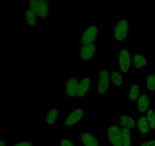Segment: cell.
<instances>
[{"instance_id": "7c38bea8", "label": "cell", "mask_w": 155, "mask_h": 146, "mask_svg": "<svg viewBox=\"0 0 155 146\" xmlns=\"http://www.w3.org/2000/svg\"><path fill=\"white\" fill-rule=\"evenodd\" d=\"M61 111L57 106L49 108L44 114L43 123L46 127H54L58 123Z\"/></svg>"}, {"instance_id": "ac0fdd59", "label": "cell", "mask_w": 155, "mask_h": 146, "mask_svg": "<svg viewBox=\"0 0 155 146\" xmlns=\"http://www.w3.org/2000/svg\"><path fill=\"white\" fill-rule=\"evenodd\" d=\"M141 85L137 82L133 83L129 88L127 93V102L128 103H136L138 98L142 94Z\"/></svg>"}, {"instance_id": "8992f818", "label": "cell", "mask_w": 155, "mask_h": 146, "mask_svg": "<svg viewBox=\"0 0 155 146\" xmlns=\"http://www.w3.org/2000/svg\"><path fill=\"white\" fill-rule=\"evenodd\" d=\"M87 113V108L77 107L69 113L63 120V125L64 126L74 127L80 124Z\"/></svg>"}, {"instance_id": "9a60e30c", "label": "cell", "mask_w": 155, "mask_h": 146, "mask_svg": "<svg viewBox=\"0 0 155 146\" xmlns=\"http://www.w3.org/2000/svg\"><path fill=\"white\" fill-rule=\"evenodd\" d=\"M133 62L136 72H141L148 68L150 64V59L143 53H136L133 55Z\"/></svg>"}, {"instance_id": "30bf717a", "label": "cell", "mask_w": 155, "mask_h": 146, "mask_svg": "<svg viewBox=\"0 0 155 146\" xmlns=\"http://www.w3.org/2000/svg\"><path fill=\"white\" fill-rule=\"evenodd\" d=\"M151 100L149 93L146 91H142L141 95L136 102V112L138 115H143L151 107Z\"/></svg>"}, {"instance_id": "83f0119b", "label": "cell", "mask_w": 155, "mask_h": 146, "mask_svg": "<svg viewBox=\"0 0 155 146\" xmlns=\"http://www.w3.org/2000/svg\"><path fill=\"white\" fill-rule=\"evenodd\" d=\"M154 132H155V127H154Z\"/></svg>"}, {"instance_id": "5b68a950", "label": "cell", "mask_w": 155, "mask_h": 146, "mask_svg": "<svg viewBox=\"0 0 155 146\" xmlns=\"http://www.w3.org/2000/svg\"><path fill=\"white\" fill-rule=\"evenodd\" d=\"M101 34V27L95 24H90L78 35V44H88L97 43Z\"/></svg>"}, {"instance_id": "f1b7e54d", "label": "cell", "mask_w": 155, "mask_h": 146, "mask_svg": "<svg viewBox=\"0 0 155 146\" xmlns=\"http://www.w3.org/2000/svg\"><path fill=\"white\" fill-rule=\"evenodd\" d=\"M154 76H155V71H154Z\"/></svg>"}, {"instance_id": "7402d4cb", "label": "cell", "mask_w": 155, "mask_h": 146, "mask_svg": "<svg viewBox=\"0 0 155 146\" xmlns=\"http://www.w3.org/2000/svg\"><path fill=\"white\" fill-rule=\"evenodd\" d=\"M147 119H148V121L149 123L150 128H151V131L154 130L155 127V108L151 107L147 113H145Z\"/></svg>"}, {"instance_id": "44dd1931", "label": "cell", "mask_w": 155, "mask_h": 146, "mask_svg": "<svg viewBox=\"0 0 155 146\" xmlns=\"http://www.w3.org/2000/svg\"><path fill=\"white\" fill-rule=\"evenodd\" d=\"M122 139L123 146H132L133 144L132 130L122 128Z\"/></svg>"}, {"instance_id": "52a82bcc", "label": "cell", "mask_w": 155, "mask_h": 146, "mask_svg": "<svg viewBox=\"0 0 155 146\" xmlns=\"http://www.w3.org/2000/svg\"><path fill=\"white\" fill-rule=\"evenodd\" d=\"M98 45L97 43L88 44H78L77 56L83 62H90L95 58Z\"/></svg>"}, {"instance_id": "2e32d148", "label": "cell", "mask_w": 155, "mask_h": 146, "mask_svg": "<svg viewBox=\"0 0 155 146\" xmlns=\"http://www.w3.org/2000/svg\"><path fill=\"white\" fill-rule=\"evenodd\" d=\"M110 80H111L112 88H123L125 84L124 73L122 72L119 68H113L110 70Z\"/></svg>"}, {"instance_id": "9c48e42d", "label": "cell", "mask_w": 155, "mask_h": 146, "mask_svg": "<svg viewBox=\"0 0 155 146\" xmlns=\"http://www.w3.org/2000/svg\"><path fill=\"white\" fill-rule=\"evenodd\" d=\"M79 142L82 146H101V139L92 132H81L78 133Z\"/></svg>"}, {"instance_id": "277c9868", "label": "cell", "mask_w": 155, "mask_h": 146, "mask_svg": "<svg viewBox=\"0 0 155 146\" xmlns=\"http://www.w3.org/2000/svg\"><path fill=\"white\" fill-rule=\"evenodd\" d=\"M29 9L40 19H46L51 12V8L49 2L44 0H29L27 2Z\"/></svg>"}, {"instance_id": "d4e9b609", "label": "cell", "mask_w": 155, "mask_h": 146, "mask_svg": "<svg viewBox=\"0 0 155 146\" xmlns=\"http://www.w3.org/2000/svg\"><path fill=\"white\" fill-rule=\"evenodd\" d=\"M140 146H155V138L143 140L141 142Z\"/></svg>"}, {"instance_id": "d6986e66", "label": "cell", "mask_w": 155, "mask_h": 146, "mask_svg": "<svg viewBox=\"0 0 155 146\" xmlns=\"http://www.w3.org/2000/svg\"><path fill=\"white\" fill-rule=\"evenodd\" d=\"M39 20L37 16L29 8L26 9L24 12V22L29 28L33 29L37 27Z\"/></svg>"}, {"instance_id": "4fadbf2b", "label": "cell", "mask_w": 155, "mask_h": 146, "mask_svg": "<svg viewBox=\"0 0 155 146\" xmlns=\"http://www.w3.org/2000/svg\"><path fill=\"white\" fill-rule=\"evenodd\" d=\"M117 123L123 129H128L130 130L136 129L137 119L135 118L130 113H124L117 119Z\"/></svg>"}, {"instance_id": "cb8c5ba5", "label": "cell", "mask_w": 155, "mask_h": 146, "mask_svg": "<svg viewBox=\"0 0 155 146\" xmlns=\"http://www.w3.org/2000/svg\"><path fill=\"white\" fill-rule=\"evenodd\" d=\"M12 146H34V143L33 141H21L14 143Z\"/></svg>"}, {"instance_id": "484cf974", "label": "cell", "mask_w": 155, "mask_h": 146, "mask_svg": "<svg viewBox=\"0 0 155 146\" xmlns=\"http://www.w3.org/2000/svg\"><path fill=\"white\" fill-rule=\"evenodd\" d=\"M0 146H9V142L2 138L0 139Z\"/></svg>"}, {"instance_id": "ba28073f", "label": "cell", "mask_w": 155, "mask_h": 146, "mask_svg": "<svg viewBox=\"0 0 155 146\" xmlns=\"http://www.w3.org/2000/svg\"><path fill=\"white\" fill-rule=\"evenodd\" d=\"M107 139L111 146H123L122 128L117 122H114L107 127Z\"/></svg>"}, {"instance_id": "ffe728a7", "label": "cell", "mask_w": 155, "mask_h": 146, "mask_svg": "<svg viewBox=\"0 0 155 146\" xmlns=\"http://www.w3.org/2000/svg\"><path fill=\"white\" fill-rule=\"evenodd\" d=\"M145 91L149 94L155 92V76L154 73H148L145 76Z\"/></svg>"}, {"instance_id": "8fae6325", "label": "cell", "mask_w": 155, "mask_h": 146, "mask_svg": "<svg viewBox=\"0 0 155 146\" xmlns=\"http://www.w3.org/2000/svg\"><path fill=\"white\" fill-rule=\"evenodd\" d=\"M80 79L71 77L64 81V96L65 97H77Z\"/></svg>"}, {"instance_id": "6da1fadb", "label": "cell", "mask_w": 155, "mask_h": 146, "mask_svg": "<svg viewBox=\"0 0 155 146\" xmlns=\"http://www.w3.org/2000/svg\"><path fill=\"white\" fill-rule=\"evenodd\" d=\"M133 56L130 48L122 47L117 50V65L122 72L129 73L133 67Z\"/></svg>"}, {"instance_id": "603a6c76", "label": "cell", "mask_w": 155, "mask_h": 146, "mask_svg": "<svg viewBox=\"0 0 155 146\" xmlns=\"http://www.w3.org/2000/svg\"><path fill=\"white\" fill-rule=\"evenodd\" d=\"M58 146H77L75 140L70 137L61 136L59 138Z\"/></svg>"}, {"instance_id": "3957f363", "label": "cell", "mask_w": 155, "mask_h": 146, "mask_svg": "<svg viewBox=\"0 0 155 146\" xmlns=\"http://www.w3.org/2000/svg\"><path fill=\"white\" fill-rule=\"evenodd\" d=\"M112 88L110 80V71L107 68H101L97 73V94L98 96L104 97L110 92Z\"/></svg>"}, {"instance_id": "4316f807", "label": "cell", "mask_w": 155, "mask_h": 146, "mask_svg": "<svg viewBox=\"0 0 155 146\" xmlns=\"http://www.w3.org/2000/svg\"><path fill=\"white\" fill-rule=\"evenodd\" d=\"M45 2H51V0H44Z\"/></svg>"}, {"instance_id": "e0dca14e", "label": "cell", "mask_w": 155, "mask_h": 146, "mask_svg": "<svg viewBox=\"0 0 155 146\" xmlns=\"http://www.w3.org/2000/svg\"><path fill=\"white\" fill-rule=\"evenodd\" d=\"M136 129L138 132L141 134V135L143 137H146L151 134L152 132L150 128L149 123L148 121L145 114L143 115H139L137 118V126H136Z\"/></svg>"}, {"instance_id": "5bb4252c", "label": "cell", "mask_w": 155, "mask_h": 146, "mask_svg": "<svg viewBox=\"0 0 155 146\" xmlns=\"http://www.w3.org/2000/svg\"><path fill=\"white\" fill-rule=\"evenodd\" d=\"M92 81L89 75L85 76L80 79L78 94L77 97H86L92 92Z\"/></svg>"}, {"instance_id": "7a4b0ae2", "label": "cell", "mask_w": 155, "mask_h": 146, "mask_svg": "<svg viewBox=\"0 0 155 146\" xmlns=\"http://www.w3.org/2000/svg\"><path fill=\"white\" fill-rule=\"evenodd\" d=\"M130 23L128 20H118L112 27V36L119 43L126 42L130 38Z\"/></svg>"}]
</instances>
